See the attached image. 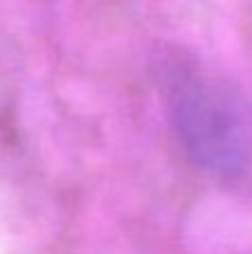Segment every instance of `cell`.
Listing matches in <instances>:
<instances>
[{
  "mask_svg": "<svg viewBox=\"0 0 252 254\" xmlns=\"http://www.w3.org/2000/svg\"><path fill=\"white\" fill-rule=\"evenodd\" d=\"M163 98L179 147L205 174L239 179L252 163V110L246 96L194 61L163 69Z\"/></svg>",
  "mask_w": 252,
  "mask_h": 254,
  "instance_id": "obj_1",
  "label": "cell"
}]
</instances>
